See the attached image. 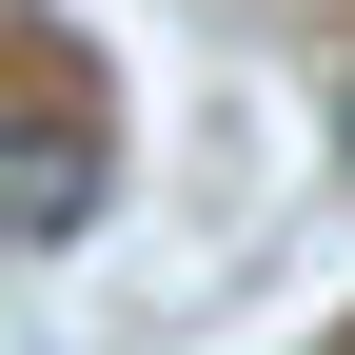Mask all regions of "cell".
Listing matches in <instances>:
<instances>
[{"mask_svg": "<svg viewBox=\"0 0 355 355\" xmlns=\"http://www.w3.org/2000/svg\"><path fill=\"white\" fill-rule=\"evenodd\" d=\"M336 158H355V119H336Z\"/></svg>", "mask_w": 355, "mask_h": 355, "instance_id": "obj_2", "label": "cell"}, {"mask_svg": "<svg viewBox=\"0 0 355 355\" xmlns=\"http://www.w3.org/2000/svg\"><path fill=\"white\" fill-rule=\"evenodd\" d=\"M99 198H119V139L99 119H0V257L99 237Z\"/></svg>", "mask_w": 355, "mask_h": 355, "instance_id": "obj_1", "label": "cell"}]
</instances>
